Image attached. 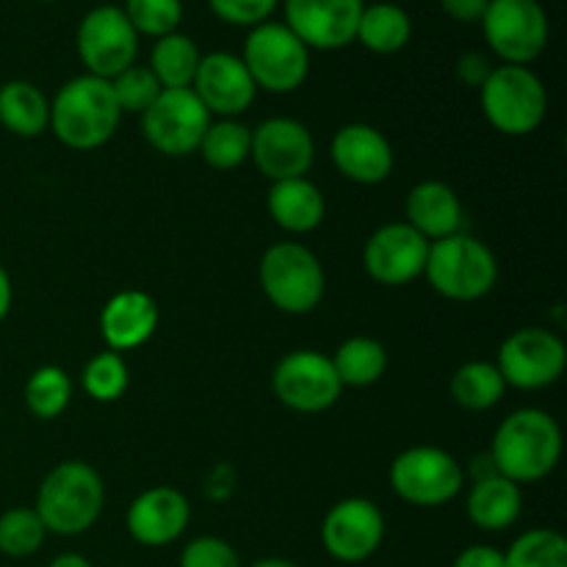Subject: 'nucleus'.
Instances as JSON below:
<instances>
[{"label":"nucleus","mask_w":567,"mask_h":567,"mask_svg":"<svg viewBox=\"0 0 567 567\" xmlns=\"http://www.w3.org/2000/svg\"><path fill=\"white\" fill-rule=\"evenodd\" d=\"M210 11L230 25L255 28L271 17L280 0H208Z\"/></svg>","instance_id":"obj_38"},{"label":"nucleus","mask_w":567,"mask_h":567,"mask_svg":"<svg viewBox=\"0 0 567 567\" xmlns=\"http://www.w3.org/2000/svg\"><path fill=\"white\" fill-rule=\"evenodd\" d=\"M0 125L20 138H37L50 127V103L31 81L0 86Z\"/></svg>","instance_id":"obj_25"},{"label":"nucleus","mask_w":567,"mask_h":567,"mask_svg":"<svg viewBox=\"0 0 567 567\" xmlns=\"http://www.w3.org/2000/svg\"><path fill=\"white\" fill-rule=\"evenodd\" d=\"M111 89H114V97L120 111H131V114H144L150 105L158 100V94L164 92V86L158 83V78L153 75L150 66H127L125 72H120L116 78H111Z\"/></svg>","instance_id":"obj_36"},{"label":"nucleus","mask_w":567,"mask_h":567,"mask_svg":"<svg viewBox=\"0 0 567 567\" xmlns=\"http://www.w3.org/2000/svg\"><path fill=\"white\" fill-rule=\"evenodd\" d=\"M111 81L94 75H78L59 89L50 103V131L70 150H97L120 127Z\"/></svg>","instance_id":"obj_2"},{"label":"nucleus","mask_w":567,"mask_h":567,"mask_svg":"<svg viewBox=\"0 0 567 567\" xmlns=\"http://www.w3.org/2000/svg\"><path fill=\"white\" fill-rule=\"evenodd\" d=\"M449 391H452V399L460 408L471 410V413H482V410H491L502 402L504 391H507V382H504L496 363L471 360V363L460 365L454 371Z\"/></svg>","instance_id":"obj_29"},{"label":"nucleus","mask_w":567,"mask_h":567,"mask_svg":"<svg viewBox=\"0 0 567 567\" xmlns=\"http://www.w3.org/2000/svg\"><path fill=\"white\" fill-rule=\"evenodd\" d=\"M271 391L293 413H324L341 399L343 385L330 358L316 349H297L275 365Z\"/></svg>","instance_id":"obj_13"},{"label":"nucleus","mask_w":567,"mask_h":567,"mask_svg":"<svg viewBox=\"0 0 567 567\" xmlns=\"http://www.w3.org/2000/svg\"><path fill=\"white\" fill-rule=\"evenodd\" d=\"M48 567H92V563L81 554H59V557L50 559Z\"/></svg>","instance_id":"obj_43"},{"label":"nucleus","mask_w":567,"mask_h":567,"mask_svg":"<svg viewBox=\"0 0 567 567\" xmlns=\"http://www.w3.org/2000/svg\"><path fill=\"white\" fill-rule=\"evenodd\" d=\"M244 66L255 86L271 94L297 92L310 72V50L286 22H260L244 42Z\"/></svg>","instance_id":"obj_7"},{"label":"nucleus","mask_w":567,"mask_h":567,"mask_svg":"<svg viewBox=\"0 0 567 567\" xmlns=\"http://www.w3.org/2000/svg\"><path fill=\"white\" fill-rule=\"evenodd\" d=\"M181 567H244L236 548L221 537H197L181 554Z\"/></svg>","instance_id":"obj_37"},{"label":"nucleus","mask_w":567,"mask_h":567,"mask_svg":"<svg viewBox=\"0 0 567 567\" xmlns=\"http://www.w3.org/2000/svg\"><path fill=\"white\" fill-rule=\"evenodd\" d=\"M468 518L482 532H504L520 518L524 496L520 485L509 482L507 476L491 474L485 480H476L468 491Z\"/></svg>","instance_id":"obj_24"},{"label":"nucleus","mask_w":567,"mask_h":567,"mask_svg":"<svg viewBox=\"0 0 567 567\" xmlns=\"http://www.w3.org/2000/svg\"><path fill=\"white\" fill-rule=\"evenodd\" d=\"M199 155L214 169H236L249 158L252 150V127H247L238 120H219L210 122L199 142Z\"/></svg>","instance_id":"obj_30"},{"label":"nucleus","mask_w":567,"mask_h":567,"mask_svg":"<svg viewBox=\"0 0 567 567\" xmlns=\"http://www.w3.org/2000/svg\"><path fill=\"white\" fill-rule=\"evenodd\" d=\"M413 37V20L408 11L396 3H371L363 6V14L358 22V39L365 50L377 55H391L408 48Z\"/></svg>","instance_id":"obj_26"},{"label":"nucleus","mask_w":567,"mask_h":567,"mask_svg":"<svg viewBox=\"0 0 567 567\" xmlns=\"http://www.w3.org/2000/svg\"><path fill=\"white\" fill-rule=\"evenodd\" d=\"M385 537V518L369 498H343L321 524V543L332 559L343 565H358L374 557Z\"/></svg>","instance_id":"obj_14"},{"label":"nucleus","mask_w":567,"mask_h":567,"mask_svg":"<svg viewBox=\"0 0 567 567\" xmlns=\"http://www.w3.org/2000/svg\"><path fill=\"white\" fill-rule=\"evenodd\" d=\"M210 125V114L192 89H164L142 114L144 138L158 153L183 158L194 153Z\"/></svg>","instance_id":"obj_12"},{"label":"nucleus","mask_w":567,"mask_h":567,"mask_svg":"<svg viewBox=\"0 0 567 567\" xmlns=\"http://www.w3.org/2000/svg\"><path fill=\"white\" fill-rule=\"evenodd\" d=\"M138 53V33L127 22L120 6H94L78 25V55L86 64L89 75L116 78L133 66Z\"/></svg>","instance_id":"obj_11"},{"label":"nucleus","mask_w":567,"mask_h":567,"mask_svg":"<svg viewBox=\"0 0 567 567\" xmlns=\"http://www.w3.org/2000/svg\"><path fill=\"white\" fill-rule=\"evenodd\" d=\"M258 277L266 299L282 313H310L324 299V269L305 244H271L260 258Z\"/></svg>","instance_id":"obj_5"},{"label":"nucleus","mask_w":567,"mask_h":567,"mask_svg":"<svg viewBox=\"0 0 567 567\" xmlns=\"http://www.w3.org/2000/svg\"><path fill=\"white\" fill-rule=\"evenodd\" d=\"M249 567H299V565H293L291 559L269 557V559H260V563H255V565H249Z\"/></svg>","instance_id":"obj_44"},{"label":"nucleus","mask_w":567,"mask_h":567,"mask_svg":"<svg viewBox=\"0 0 567 567\" xmlns=\"http://www.w3.org/2000/svg\"><path fill=\"white\" fill-rule=\"evenodd\" d=\"M430 241L415 233L408 221H391L371 233L363 249V266L380 286H408L424 275Z\"/></svg>","instance_id":"obj_16"},{"label":"nucleus","mask_w":567,"mask_h":567,"mask_svg":"<svg viewBox=\"0 0 567 567\" xmlns=\"http://www.w3.org/2000/svg\"><path fill=\"white\" fill-rule=\"evenodd\" d=\"M192 92L197 94L210 116L216 114L221 120H236L252 105L258 86L238 55L216 50V53L199 59Z\"/></svg>","instance_id":"obj_18"},{"label":"nucleus","mask_w":567,"mask_h":567,"mask_svg":"<svg viewBox=\"0 0 567 567\" xmlns=\"http://www.w3.org/2000/svg\"><path fill=\"white\" fill-rule=\"evenodd\" d=\"M72 399V380L59 365H42L25 382V408L33 419L53 421Z\"/></svg>","instance_id":"obj_31"},{"label":"nucleus","mask_w":567,"mask_h":567,"mask_svg":"<svg viewBox=\"0 0 567 567\" xmlns=\"http://www.w3.org/2000/svg\"><path fill=\"white\" fill-rule=\"evenodd\" d=\"M491 0H441V9L457 22H480Z\"/></svg>","instance_id":"obj_41"},{"label":"nucleus","mask_w":567,"mask_h":567,"mask_svg":"<svg viewBox=\"0 0 567 567\" xmlns=\"http://www.w3.org/2000/svg\"><path fill=\"white\" fill-rule=\"evenodd\" d=\"M324 194L308 177L277 181L269 188V216L277 227L293 236L316 230L324 221Z\"/></svg>","instance_id":"obj_23"},{"label":"nucleus","mask_w":567,"mask_h":567,"mask_svg":"<svg viewBox=\"0 0 567 567\" xmlns=\"http://www.w3.org/2000/svg\"><path fill=\"white\" fill-rule=\"evenodd\" d=\"M507 567H567V540L554 529H529L504 551Z\"/></svg>","instance_id":"obj_32"},{"label":"nucleus","mask_w":567,"mask_h":567,"mask_svg":"<svg viewBox=\"0 0 567 567\" xmlns=\"http://www.w3.org/2000/svg\"><path fill=\"white\" fill-rule=\"evenodd\" d=\"M192 520L186 496L175 487H150L127 507V532L138 546L161 548L175 543Z\"/></svg>","instance_id":"obj_20"},{"label":"nucleus","mask_w":567,"mask_h":567,"mask_svg":"<svg viewBox=\"0 0 567 567\" xmlns=\"http://www.w3.org/2000/svg\"><path fill=\"white\" fill-rule=\"evenodd\" d=\"M363 6V0H286V25L308 50H341L354 42Z\"/></svg>","instance_id":"obj_17"},{"label":"nucleus","mask_w":567,"mask_h":567,"mask_svg":"<svg viewBox=\"0 0 567 567\" xmlns=\"http://www.w3.org/2000/svg\"><path fill=\"white\" fill-rule=\"evenodd\" d=\"M330 155L338 172L360 186H377V183L388 181L393 172L391 142L382 136V131L365 125V122L338 127L330 144Z\"/></svg>","instance_id":"obj_19"},{"label":"nucleus","mask_w":567,"mask_h":567,"mask_svg":"<svg viewBox=\"0 0 567 567\" xmlns=\"http://www.w3.org/2000/svg\"><path fill=\"white\" fill-rule=\"evenodd\" d=\"M11 297H14V291H11V277H9V271L3 269V264H0V321L9 316Z\"/></svg>","instance_id":"obj_42"},{"label":"nucleus","mask_w":567,"mask_h":567,"mask_svg":"<svg viewBox=\"0 0 567 567\" xmlns=\"http://www.w3.org/2000/svg\"><path fill=\"white\" fill-rule=\"evenodd\" d=\"M125 17L133 31L144 37H169L177 31L183 20L181 0H125Z\"/></svg>","instance_id":"obj_35"},{"label":"nucleus","mask_w":567,"mask_h":567,"mask_svg":"<svg viewBox=\"0 0 567 567\" xmlns=\"http://www.w3.org/2000/svg\"><path fill=\"white\" fill-rule=\"evenodd\" d=\"M48 529L33 507H14L0 515V554L11 559H25L42 548Z\"/></svg>","instance_id":"obj_33"},{"label":"nucleus","mask_w":567,"mask_h":567,"mask_svg":"<svg viewBox=\"0 0 567 567\" xmlns=\"http://www.w3.org/2000/svg\"><path fill=\"white\" fill-rule=\"evenodd\" d=\"M487 44L504 64L526 66L548 44V14L540 0H491L482 14Z\"/></svg>","instance_id":"obj_9"},{"label":"nucleus","mask_w":567,"mask_h":567,"mask_svg":"<svg viewBox=\"0 0 567 567\" xmlns=\"http://www.w3.org/2000/svg\"><path fill=\"white\" fill-rule=\"evenodd\" d=\"M404 219L426 241H441L463 227V203L449 183L424 181L408 194Z\"/></svg>","instance_id":"obj_22"},{"label":"nucleus","mask_w":567,"mask_h":567,"mask_svg":"<svg viewBox=\"0 0 567 567\" xmlns=\"http://www.w3.org/2000/svg\"><path fill=\"white\" fill-rule=\"evenodd\" d=\"M127 363L120 352H100L83 369V391L94 402H116L127 391Z\"/></svg>","instance_id":"obj_34"},{"label":"nucleus","mask_w":567,"mask_h":567,"mask_svg":"<svg viewBox=\"0 0 567 567\" xmlns=\"http://www.w3.org/2000/svg\"><path fill=\"white\" fill-rule=\"evenodd\" d=\"M454 72H457V78L465 83V86L482 89V83L491 78L493 64L485 53H480V50H468V53H463L457 59Z\"/></svg>","instance_id":"obj_39"},{"label":"nucleus","mask_w":567,"mask_h":567,"mask_svg":"<svg viewBox=\"0 0 567 567\" xmlns=\"http://www.w3.org/2000/svg\"><path fill=\"white\" fill-rule=\"evenodd\" d=\"M567 349L546 327H520L498 347L496 369L504 382L520 391H540L565 374Z\"/></svg>","instance_id":"obj_10"},{"label":"nucleus","mask_w":567,"mask_h":567,"mask_svg":"<svg viewBox=\"0 0 567 567\" xmlns=\"http://www.w3.org/2000/svg\"><path fill=\"white\" fill-rule=\"evenodd\" d=\"M103 504L105 485L97 471L81 460H66L44 476L33 509L48 532L75 537L97 524Z\"/></svg>","instance_id":"obj_3"},{"label":"nucleus","mask_w":567,"mask_h":567,"mask_svg":"<svg viewBox=\"0 0 567 567\" xmlns=\"http://www.w3.org/2000/svg\"><path fill=\"white\" fill-rule=\"evenodd\" d=\"M249 158L271 183L305 177L313 166L316 144L308 127L291 116H271L252 131Z\"/></svg>","instance_id":"obj_15"},{"label":"nucleus","mask_w":567,"mask_h":567,"mask_svg":"<svg viewBox=\"0 0 567 567\" xmlns=\"http://www.w3.org/2000/svg\"><path fill=\"white\" fill-rule=\"evenodd\" d=\"M487 454L498 474L515 485L540 482L563 457V430L546 410H515L498 424Z\"/></svg>","instance_id":"obj_1"},{"label":"nucleus","mask_w":567,"mask_h":567,"mask_svg":"<svg viewBox=\"0 0 567 567\" xmlns=\"http://www.w3.org/2000/svg\"><path fill=\"white\" fill-rule=\"evenodd\" d=\"M158 327V305L150 293L127 288L114 293L100 313V332L111 352H131L153 338Z\"/></svg>","instance_id":"obj_21"},{"label":"nucleus","mask_w":567,"mask_h":567,"mask_svg":"<svg viewBox=\"0 0 567 567\" xmlns=\"http://www.w3.org/2000/svg\"><path fill=\"white\" fill-rule=\"evenodd\" d=\"M452 567H507L504 551L496 546H468L457 554Z\"/></svg>","instance_id":"obj_40"},{"label":"nucleus","mask_w":567,"mask_h":567,"mask_svg":"<svg viewBox=\"0 0 567 567\" xmlns=\"http://www.w3.org/2000/svg\"><path fill=\"white\" fill-rule=\"evenodd\" d=\"M332 369H336L341 385L349 388H369L377 380H382L388 369V352L377 338L369 336H354L343 341L336 349Z\"/></svg>","instance_id":"obj_27"},{"label":"nucleus","mask_w":567,"mask_h":567,"mask_svg":"<svg viewBox=\"0 0 567 567\" xmlns=\"http://www.w3.org/2000/svg\"><path fill=\"white\" fill-rule=\"evenodd\" d=\"M199 59L203 53L194 39L175 31L169 37L155 39V48L150 53V70L164 89H192Z\"/></svg>","instance_id":"obj_28"},{"label":"nucleus","mask_w":567,"mask_h":567,"mask_svg":"<svg viewBox=\"0 0 567 567\" xmlns=\"http://www.w3.org/2000/svg\"><path fill=\"white\" fill-rule=\"evenodd\" d=\"M465 485V471L446 449H404L391 463V487L413 507H443Z\"/></svg>","instance_id":"obj_8"},{"label":"nucleus","mask_w":567,"mask_h":567,"mask_svg":"<svg viewBox=\"0 0 567 567\" xmlns=\"http://www.w3.org/2000/svg\"><path fill=\"white\" fill-rule=\"evenodd\" d=\"M44 3H53V0H44Z\"/></svg>","instance_id":"obj_45"},{"label":"nucleus","mask_w":567,"mask_h":567,"mask_svg":"<svg viewBox=\"0 0 567 567\" xmlns=\"http://www.w3.org/2000/svg\"><path fill=\"white\" fill-rule=\"evenodd\" d=\"M480 97L487 122L504 136H529L546 120V86L529 66H493L491 78L482 83Z\"/></svg>","instance_id":"obj_6"},{"label":"nucleus","mask_w":567,"mask_h":567,"mask_svg":"<svg viewBox=\"0 0 567 567\" xmlns=\"http://www.w3.org/2000/svg\"><path fill=\"white\" fill-rule=\"evenodd\" d=\"M424 275L441 297L454 302H476L496 286L498 264L485 241L468 233H454L430 244Z\"/></svg>","instance_id":"obj_4"}]
</instances>
